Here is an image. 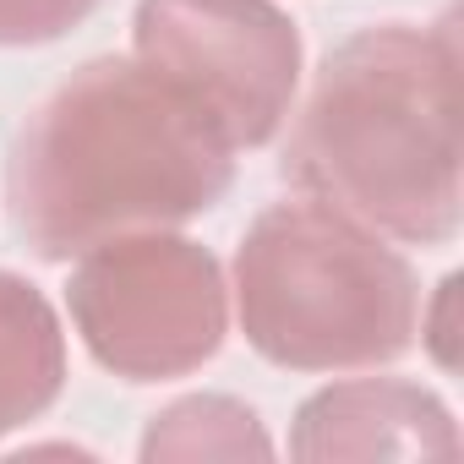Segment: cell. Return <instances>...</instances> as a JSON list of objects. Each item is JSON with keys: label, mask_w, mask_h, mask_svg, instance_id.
Listing matches in <instances>:
<instances>
[{"label": "cell", "mask_w": 464, "mask_h": 464, "mask_svg": "<svg viewBox=\"0 0 464 464\" xmlns=\"http://www.w3.org/2000/svg\"><path fill=\"white\" fill-rule=\"evenodd\" d=\"M131 55L202 104L236 153L274 142L301 93V28L274 0H137Z\"/></svg>", "instance_id": "obj_5"}, {"label": "cell", "mask_w": 464, "mask_h": 464, "mask_svg": "<svg viewBox=\"0 0 464 464\" xmlns=\"http://www.w3.org/2000/svg\"><path fill=\"white\" fill-rule=\"evenodd\" d=\"M295 459H453V410L399 377H355L312 393L290 431Z\"/></svg>", "instance_id": "obj_6"}, {"label": "cell", "mask_w": 464, "mask_h": 464, "mask_svg": "<svg viewBox=\"0 0 464 464\" xmlns=\"http://www.w3.org/2000/svg\"><path fill=\"white\" fill-rule=\"evenodd\" d=\"M263 415L229 393H191L159 410L142 431V459H268Z\"/></svg>", "instance_id": "obj_8"}, {"label": "cell", "mask_w": 464, "mask_h": 464, "mask_svg": "<svg viewBox=\"0 0 464 464\" xmlns=\"http://www.w3.org/2000/svg\"><path fill=\"white\" fill-rule=\"evenodd\" d=\"M66 393V334L39 285L0 268V437Z\"/></svg>", "instance_id": "obj_7"}, {"label": "cell", "mask_w": 464, "mask_h": 464, "mask_svg": "<svg viewBox=\"0 0 464 464\" xmlns=\"http://www.w3.org/2000/svg\"><path fill=\"white\" fill-rule=\"evenodd\" d=\"M88 355L126 382L208 366L229 334V285L208 246L169 229H131L88 246L66 279Z\"/></svg>", "instance_id": "obj_4"}, {"label": "cell", "mask_w": 464, "mask_h": 464, "mask_svg": "<svg viewBox=\"0 0 464 464\" xmlns=\"http://www.w3.org/2000/svg\"><path fill=\"white\" fill-rule=\"evenodd\" d=\"M99 12V0H0V50L55 44Z\"/></svg>", "instance_id": "obj_9"}, {"label": "cell", "mask_w": 464, "mask_h": 464, "mask_svg": "<svg viewBox=\"0 0 464 464\" xmlns=\"http://www.w3.org/2000/svg\"><path fill=\"white\" fill-rule=\"evenodd\" d=\"M453 301H459V274H448V279L437 285L431 312L420 306V328H415V334H420V344L431 350V361H437L442 372H453V366H459V350H453V339H459V334H453Z\"/></svg>", "instance_id": "obj_10"}, {"label": "cell", "mask_w": 464, "mask_h": 464, "mask_svg": "<svg viewBox=\"0 0 464 464\" xmlns=\"http://www.w3.org/2000/svg\"><path fill=\"white\" fill-rule=\"evenodd\" d=\"M285 137V180L404 246L459 236V28L372 23L350 34Z\"/></svg>", "instance_id": "obj_2"}, {"label": "cell", "mask_w": 464, "mask_h": 464, "mask_svg": "<svg viewBox=\"0 0 464 464\" xmlns=\"http://www.w3.org/2000/svg\"><path fill=\"white\" fill-rule=\"evenodd\" d=\"M236 180V148L169 77L137 55L77 66L17 131L12 224L39 263H72L131 229L186 224Z\"/></svg>", "instance_id": "obj_1"}, {"label": "cell", "mask_w": 464, "mask_h": 464, "mask_svg": "<svg viewBox=\"0 0 464 464\" xmlns=\"http://www.w3.org/2000/svg\"><path fill=\"white\" fill-rule=\"evenodd\" d=\"M236 317L246 344L285 372H366L415 344L420 279L388 236L301 191L241 236Z\"/></svg>", "instance_id": "obj_3"}]
</instances>
